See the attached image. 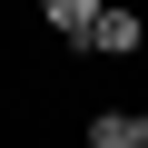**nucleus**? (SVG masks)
<instances>
[{
  "instance_id": "f257e3e1",
  "label": "nucleus",
  "mask_w": 148,
  "mask_h": 148,
  "mask_svg": "<svg viewBox=\"0 0 148 148\" xmlns=\"http://www.w3.org/2000/svg\"><path fill=\"white\" fill-rule=\"evenodd\" d=\"M89 59H109V69H128V59H148V10H138V0H109V20H99V40H89Z\"/></svg>"
},
{
  "instance_id": "7ed1b4c3",
  "label": "nucleus",
  "mask_w": 148,
  "mask_h": 148,
  "mask_svg": "<svg viewBox=\"0 0 148 148\" xmlns=\"http://www.w3.org/2000/svg\"><path fill=\"white\" fill-rule=\"evenodd\" d=\"M89 148H148V109H89Z\"/></svg>"
},
{
  "instance_id": "f03ea898",
  "label": "nucleus",
  "mask_w": 148,
  "mask_h": 148,
  "mask_svg": "<svg viewBox=\"0 0 148 148\" xmlns=\"http://www.w3.org/2000/svg\"><path fill=\"white\" fill-rule=\"evenodd\" d=\"M99 20H109V0H40V30H49L59 49H79V59H89Z\"/></svg>"
}]
</instances>
